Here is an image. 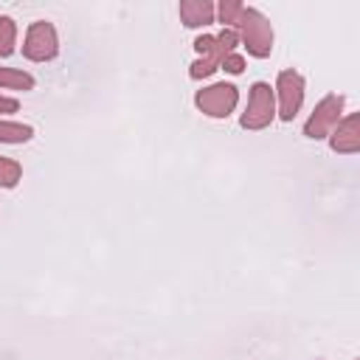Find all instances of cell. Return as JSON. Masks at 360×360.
Masks as SVG:
<instances>
[{"label": "cell", "mask_w": 360, "mask_h": 360, "mask_svg": "<svg viewBox=\"0 0 360 360\" xmlns=\"http://www.w3.org/2000/svg\"><path fill=\"white\" fill-rule=\"evenodd\" d=\"M231 31H236L239 42L245 45V51L253 59H267L273 53V25L259 8L242 6V11H239L236 22L231 25Z\"/></svg>", "instance_id": "7a4b0ae2"}, {"label": "cell", "mask_w": 360, "mask_h": 360, "mask_svg": "<svg viewBox=\"0 0 360 360\" xmlns=\"http://www.w3.org/2000/svg\"><path fill=\"white\" fill-rule=\"evenodd\" d=\"M329 146L338 155H357L360 152V112H349L338 121L329 132Z\"/></svg>", "instance_id": "ba28073f"}, {"label": "cell", "mask_w": 360, "mask_h": 360, "mask_svg": "<svg viewBox=\"0 0 360 360\" xmlns=\"http://www.w3.org/2000/svg\"><path fill=\"white\" fill-rule=\"evenodd\" d=\"M304 93H307V84H304V76L292 68H284L278 70L276 76V87H273V96H276V115L281 121H292L301 107H304Z\"/></svg>", "instance_id": "277c9868"}, {"label": "cell", "mask_w": 360, "mask_h": 360, "mask_svg": "<svg viewBox=\"0 0 360 360\" xmlns=\"http://www.w3.org/2000/svg\"><path fill=\"white\" fill-rule=\"evenodd\" d=\"M177 14L186 28H205L217 20V6L211 0H183L177 6Z\"/></svg>", "instance_id": "9c48e42d"}, {"label": "cell", "mask_w": 360, "mask_h": 360, "mask_svg": "<svg viewBox=\"0 0 360 360\" xmlns=\"http://www.w3.org/2000/svg\"><path fill=\"white\" fill-rule=\"evenodd\" d=\"M242 6H245V3H239V0H222V3L217 6V20H219L225 28H231V25L236 22Z\"/></svg>", "instance_id": "5bb4252c"}, {"label": "cell", "mask_w": 360, "mask_h": 360, "mask_svg": "<svg viewBox=\"0 0 360 360\" xmlns=\"http://www.w3.org/2000/svg\"><path fill=\"white\" fill-rule=\"evenodd\" d=\"M20 110V101L11 98V96H0V115H8V112H17Z\"/></svg>", "instance_id": "2e32d148"}, {"label": "cell", "mask_w": 360, "mask_h": 360, "mask_svg": "<svg viewBox=\"0 0 360 360\" xmlns=\"http://www.w3.org/2000/svg\"><path fill=\"white\" fill-rule=\"evenodd\" d=\"M273 121H276V96H273V87L267 82H253L250 84V93H248V107L239 115V127L242 129H250V132H259V129H267Z\"/></svg>", "instance_id": "3957f363"}, {"label": "cell", "mask_w": 360, "mask_h": 360, "mask_svg": "<svg viewBox=\"0 0 360 360\" xmlns=\"http://www.w3.org/2000/svg\"><path fill=\"white\" fill-rule=\"evenodd\" d=\"M34 138V127L31 124H22V121H3L0 118V143L6 146H20V143H28Z\"/></svg>", "instance_id": "30bf717a"}, {"label": "cell", "mask_w": 360, "mask_h": 360, "mask_svg": "<svg viewBox=\"0 0 360 360\" xmlns=\"http://www.w3.org/2000/svg\"><path fill=\"white\" fill-rule=\"evenodd\" d=\"M0 87L3 90H34L37 87V79L28 73V70H20V68H3L0 65Z\"/></svg>", "instance_id": "8fae6325"}, {"label": "cell", "mask_w": 360, "mask_h": 360, "mask_svg": "<svg viewBox=\"0 0 360 360\" xmlns=\"http://www.w3.org/2000/svg\"><path fill=\"white\" fill-rule=\"evenodd\" d=\"M17 51V22L8 14H0V59H8Z\"/></svg>", "instance_id": "7c38bea8"}, {"label": "cell", "mask_w": 360, "mask_h": 360, "mask_svg": "<svg viewBox=\"0 0 360 360\" xmlns=\"http://www.w3.org/2000/svg\"><path fill=\"white\" fill-rule=\"evenodd\" d=\"M56 53H59V34H56L53 22L34 20L22 39V56L28 62H51V59H56Z\"/></svg>", "instance_id": "8992f818"}, {"label": "cell", "mask_w": 360, "mask_h": 360, "mask_svg": "<svg viewBox=\"0 0 360 360\" xmlns=\"http://www.w3.org/2000/svg\"><path fill=\"white\" fill-rule=\"evenodd\" d=\"M22 180V166L14 158L0 155V188H17Z\"/></svg>", "instance_id": "4fadbf2b"}, {"label": "cell", "mask_w": 360, "mask_h": 360, "mask_svg": "<svg viewBox=\"0 0 360 360\" xmlns=\"http://www.w3.org/2000/svg\"><path fill=\"white\" fill-rule=\"evenodd\" d=\"M239 104V90L231 82H217L194 93V107L208 118H228Z\"/></svg>", "instance_id": "52a82bcc"}, {"label": "cell", "mask_w": 360, "mask_h": 360, "mask_svg": "<svg viewBox=\"0 0 360 360\" xmlns=\"http://www.w3.org/2000/svg\"><path fill=\"white\" fill-rule=\"evenodd\" d=\"M236 45H239V37H236V31H231V28H222L219 34H202V37H197V39H194L197 59L191 62L188 76H191L194 82L208 79L211 73L219 70L222 59L236 51Z\"/></svg>", "instance_id": "6da1fadb"}, {"label": "cell", "mask_w": 360, "mask_h": 360, "mask_svg": "<svg viewBox=\"0 0 360 360\" xmlns=\"http://www.w3.org/2000/svg\"><path fill=\"white\" fill-rule=\"evenodd\" d=\"M245 56L239 53V51H233V53H228L225 59H222V65H219V70H225V73H231V76H239V73H245Z\"/></svg>", "instance_id": "9a60e30c"}, {"label": "cell", "mask_w": 360, "mask_h": 360, "mask_svg": "<svg viewBox=\"0 0 360 360\" xmlns=\"http://www.w3.org/2000/svg\"><path fill=\"white\" fill-rule=\"evenodd\" d=\"M343 107H346V96L340 93H329L323 96L315 110L309 112L307 124H304V135L309 141H321V138H329V132L338 127V121L343 118Z\"/></svg>", "instance_id": "5b68a950"}]
</instances>
